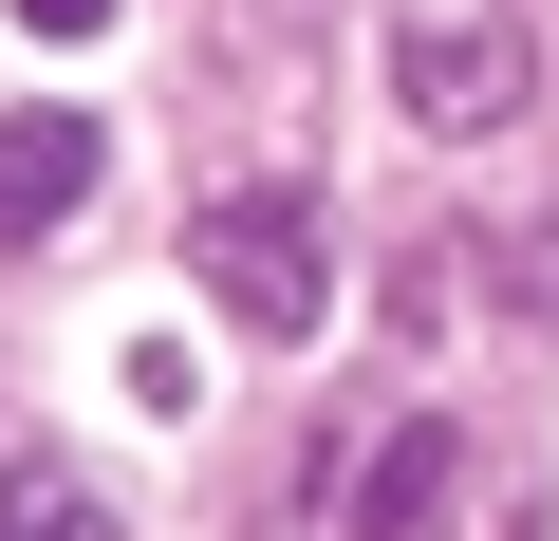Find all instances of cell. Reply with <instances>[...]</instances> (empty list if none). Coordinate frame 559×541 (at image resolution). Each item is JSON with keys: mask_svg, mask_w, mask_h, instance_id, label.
<instances>
[{"mask_svg": "<svg viewBox=\"0 0 559 541\" xmlns=\"http://www.w3.org/2000/svg\"><path fill=\"white\" fill-rule=\"evenodd\" d=\"M94 205V113H0V243H57Z\"/></svg>", "mask_w": 559, "mask_h": 541, "instance_id": "277c9868", "label": "cell"}, {"mask_svg": "<svg viewBox=\"0 0 559 541\" xmlns=\"http://www.w3.org/2000/svg\"><path fill=\"white\" fill-rule=\"evenodd\" d=\"M0 541H131V522H112V485H75V467H0Z\"/></svg>", "mask_w": 559, "mask_h": 541, "instance_id": "5b68a950", "label": "cell"}, {"mask_svg": "<svg viewBox=\"0 0 559 541\" xmlns=\"http://www.w3.org/2000/svg\"><path fill=\"white\" fill-rule=\"evenodd\" d=\"M187 261H205V299H224L242 337H280V355L336 318V243H318V205H299V187H224V205L187 224Z\"/></svg>", "mask_w": 559, "mask_h": 541, "instance_id": "6da1fadb", "label": "cell"}, {"mask_svg": "<svg viewBox=\"0 0 559 541\" xmlns=\"http://www.w3.org/2000/svg\"><path fill=\"white\" fill-rule=\"evenodd\" d=\"M522 20H503V0H429V20H392V113L411 131H503L522 113Z\"/></svg>", "mask_w": 559, "mask_h": 541, "instance_id": "7a4b0ae2", "label": "cell"}, {"mask_svg": "<svg viewBox=\"0 0 559 541\" xmlns=\"http://www.w3.org/2000/svg\"><path fill=\"white\" fill-rule=\"evenodd\" d=\"M20 38H112V0H20Z\"/></svg>", "mask_w": 559, "mask_h": 541, "instance_id": "8992f818", "label": "cell"}, {"mask_svg": "<svg viewBox=\"0 0 559 541\" xmlns=\"http://www.w3.org/2000/svg\"><path fill=\"white\" fill-rule=\"evenodd\" d=\"M448 485H466L448 411H392V430H373V467H355V504H336V541H429V522H448Z\"/></svg>", "mask_w": 559, "mask_h": 541, "instance_id": "3957f363", "label": "cell"}]
</instances>
